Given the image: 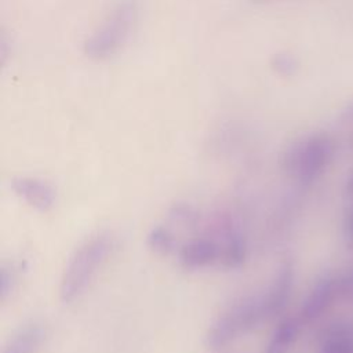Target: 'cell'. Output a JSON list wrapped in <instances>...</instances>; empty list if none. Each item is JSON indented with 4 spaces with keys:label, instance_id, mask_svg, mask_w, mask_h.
Here are the masks:
<instances>
[{
    "label": "cell",
    "instance_id": "obj_1",
    "mask_svg": "<svg viewBox=\"0 0 353 353\" xmlns=\"http://www.w3.org/2000/svg\"><path fill=\"white\" fill-rule=\"evenodd\" d=\"M114 247V237L99 232L85 239L69 256L59 281V299L72 303L79 299L97 276Z\"/></svg>",
    "mask_w": 353,
    "mask_h": 353
},
{
    "label": "cell",
    "instance_id": "obj_2",
    "mask_svg": "<svg viewBox=\"0 0 353 353\" xmlns=\"http://www.w3.org/2000/svg\"><path fill=\"white\" fill-rule=\"evenodd\" d=\"M137 21V1H119L85 39L83 44L84 55L95 62H103L113 58L128 43Z\"/></svg>",
    "mask_w": 353,
    "mask_h": 353
},
{
    "label": "cell",
    "instance_id": "obj_3",
    "mask_svg": "<svg viewBox=\"0 0 353 353\" xmlns=\"http://www.w3.org/2000/svg\"><path fill=\"white\" fill-rule=\"evenodd\" d=\"M266 319L263 294L244 296L211 323L205 332V345L210 349H221Z\"/></svg>",
    "mask_w": 353,
    "mask_h": 353
},
{
    "label": "cell",
    "instance_id": "obj_4",
    "mask_svg": "<svg viewBox=\"0 0 353 353\" xmlns=\"http://www.w3.org/2000/svg\"><path fill=\"white\" fill-rule=\"evenodd\" d=\"M332 142L324 135H313L291 145L283 154V168L302 183L316 181L332 159Z\"/></svg>",
    "mask_w": 353,
    "mask_h": 353
},
{
    "label": "cell",
    "instance_id": "obj_5",
    "mask_svg": "<svg viewBox=\"0 0 353 353\" xmlns=\"http://www.w3.org/2000/svg\"><path fill=\"white\" fill-rule=\"evenodd\" d=\"M10 186L21 200L40 212H47L55 205L57 190L44 179L34 176H14L10 181Z\"/></svg>",
    "mask_w": 353,
    "mask_h": 353
},
{
    "label": "cell",
    "instance_id": "obj_6",
    "mask_svg": "<svg viewBox=\"0 0 353 353\" xmlns=\"http://www.w3.org/2000/svg\"><path fill=\"white\" fill-rule=\"evenodd\" d=\"M181 266L189 270L207 268L221 261V245L208 237H197L185 243L178 251Z\"/></svg>",
    "mask_w": 353,
    "mask_h": 353
},
{
    "label": "cell",
    "instance_id": "obj_7",
    "mask_svg": "<svg viewBox=\"0 0 353 353\" xmlns=\"http://www.w3.org/2000/svg\"><path fill=\"white\" fill-rule=\"evenodd\" d=\"M292 284H294V268L290 262H284L279 268L269 288L263 292L268 319L283 310V307L285 306L290 298Z\"/></svg>",
    "mask_w": 353,
    "mask_h": 353
},
{
    "label": "cell",
    "instance_id": "obj_8",
    "mask_svg": "<svg viewBox=\"0 0 353 353\" xmlns=\"http://www.w3.org/2000/svg\"><path fill=\"white\" fill-rule=\"evenodd\" d=\"M338 290V283L332 279H323L312 288L301 306V320L310 323L319 319L332 302Z\"/></svg>",
    "mask_w": 353,
    "mask_h": 353
},
{
    "label": "cell",
    "instance_id": "obj_9",
    "mask_svg": "<svg viewBox=\"0 0 353 353\" xmlns=\"http://www.w3.org/2000/svg\"><path fill=\"white\" fill-rule=\"evenodd\" d=\"M47 335L46 325L30 321L17 330L3 346L1 353H36Z\"/></svg>",
    "mask_w": 353,
    "mask_h": 353
},
{
    "label": "cell",
    "instance_id": "obj_10",
    "mask_svg": "<svg viewBox=\"0 0 353 353\" xmlns=\"http://www.w3.org/2000/svg\"><path fill=\"white\" fill-rule=\"evenodd\" d=\"M247 258V243L243 233L234 226L225 225L222 232L221 262L226 269H239Z\"/></svg>",
    "mask_w": 353,
    "mask_h": 353
},
{
    "label": "cell",
    "instance_id": "obj_11",
    "mask_svg": "<svg viewBox=\"0 0 353 353\" xmlns=\"http://www.w3.org/2000/svg\"><path fill=\"white\" fill-rule=\"evenodd\" d=\"M299 334V320L288 317L274 328L265 353H288Z\"/></svg>",
    "mask_w": 353,
    "mask_h": 353
},
{
    "label": "cell",
    "instance_id": "obj_12",
    "mask_svg": "<svg viewBox=\"0 0 353 353\" xmlns=\"http://www.w3.org/2000/svg\"><path fill=\"white\" fill-rule=\"evenodd\" d=\"M146 244L148 247L160 255H168L171 254L175 247H176V241H175V236L172 234V232L164 226H153L148 234H146Z\"/></svg>",
    "mask_w": 353,
    "mask_h": 353
},
{
    "label": "cell",
    "instance_id": "obj_13",
    "mask_svg": "<svg viewBox=\"0 0 353 353\" xmlns=\"http://www.w3.org/2000/svg\"><path fill=\"white\" fill-rule=\"evenodd\" d=\"M320 353H353V332L336 330L325 336Z\"/></svg>",
    "mask_w": 353,
    "mask_h": 353
},
{
    "label": "cell",
    "instance_id": "obj_14",
    "mask_svg": "<svg viewBox=\"0 0 353 353\" xmlns=\"http://www.w3.org/2000/svg\"><path fill=\"white\" fill-rule=\"evenodd\" d=\"M170 216L178 222L183 223H194L199 219V212L196 211L194 207L188 205V204H175L170 210Z\"/></svg>",
    "mask_w": 353,
    "mask_h": 353
},
{
    "label": "cell",
    "instance_id": "obj_15",
    "mask_svg": "<svg viewBox=\"0 0 353 353\" xmlns=\"http://www.w3.org/2000/svg\"><path fill=\"white\" fill-rule=\"evenodd\" d=\"M15 280H17V273H15L14 268L3 265L1 270H0V298H1V301H6V298L12 291Z\"/></svg>",
    "mask_w": 353,
    "mask_h": 353
},
{
    "label": "cell",
    "instance_id": "obj_16",
    "mask_svg": "<svg viewBox=\"0 0 353 353\" xmlns=\"http://www.w3.org/2000/svg\"><path fill=\"white\" fill-rule=\"evenodd\" d=\"M273 68L280 74H290L295 69L294 59L287 54H279L273 58Z\"/></svg>",
    "mask_w": 353,
    "mask_h": 353
},
{
    "label": "cell",
    "instance_id": "obj_17",
    "mask_svg": "<svg viewBox=\"0 0 353 353\" xmlns=\"http://www.w3.org/2000/svg\"><path fill=\"white\" fill-rule=\"evenodd\" d=\"M346 233L353 240V210L346 216Z\"/></svg>",
    "mask_w": 353,
    "mask_h": 353
},
{
    "label": "cell",
    "instance_id": "obj_18",
    "mask_svg": "<svg viewBox=\"0 0 353 353\" xmlns=\"http://www.w3.org/2000/svg\"><path fill=\"white\" fill-rule=\"evenodd\" d=\"M349 189L350 190H353V176L350 178V181H349Z\"/></svg>",
    "mask_w": 353,
    "mask_h": 353
},
{
    "label": "cell",
    "instance_id": "obj_19",
    "mask_svg": "<svg viewBox=\"0 0 353 353\" xmlns=\"http://www.w3.org/2000/svg\"><path fill=\"white\" fill-rule=\"evenodd\" d=\"M252 1H255V3H259V1H268V0H252Z\"/></svg>",
    "mask_w": 353,
    "mask_h": 353
}]
</instances>
